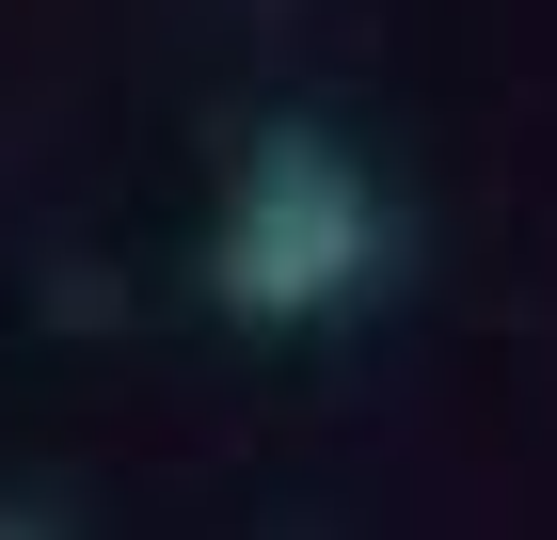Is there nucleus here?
Wrapping results in <instances>:
<instances>
[{
  "mask_svg": "<svg viewBox=\"0 0 557 540\" xmlns=\"http://www.w3.org/2000/svg\"><path fill=\"white\" fill-rule=\"evenodd\" d=\"M383 191H367V160H350L335 127L271 112L256 143H239V191H223V239H208V302L256 334H302V318H350V302L383 287Z\"/></svg>",
  "mask_w": 557,
  "mask_h": 540,
  "instance_id": "obj_1",
  "label": "nucleus"
}]
</instances>
